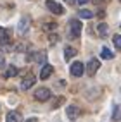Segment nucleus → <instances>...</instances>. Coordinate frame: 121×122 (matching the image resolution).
<instances>
[{
  "mask_svg": "<svg viewBox=\"0 0 121 122\" xmlns=\"http://www.w3.org/2000/svg\"><path fill=\"white\" fill-rule=\"evenodd\" d=\"M69 26H71V38H78L80 33H81V26H83V24L80 22L78 19H71Z\"/></svg>",
  "mask_w": 121,
  "mask_h": 122,
  "instance_id": "nucleus-1",
  "label": "nucleus"
},
{
  "mask_svg": "<svg viewBox=\"0 0 121 122\" xmlns=\"http://www.w3.org/2000/svg\"><path fill=\"white\" fill-rule=\"evenodd\" d=\"M48 98H50V89H48V88H38L36 91H35V100L47 102Z\"/></svg>",
  "mask_w": 121,
  "mask_h": 122,
  "instance_id": "nucleus-2",
  "label": "nucleus"
},
{
  "mask_svg": "<svg viewBox=\"0 0 121 122\" xmlns=\"http://www.w3.org/2000/svg\"><path fill=\"white\" fill-rule=\"evenodd\" d=\"M45 5H47V9L50 10V12H54V14H57V15H61V14L64 12V9H62V5H59L57 2H54V0H47V2H45Z\"/></svg>",
  "mask_w": 121,
  "mask_h": 122,
  "instance_id": "nucleus-3",
  "label": "nucleus"
},
{
  "mask_svg": "<svg viewBox=\"0 0 121 122\" xmlns=\"http://www.w3.org/2000/svg\"><path fill=\"white\" fill-rule=\"evenodd\" d=\"M100 67V62L97 60V59H90V62L86 64V72H88V76H93L97 71H99Z\"/></svg>",
  "mask_w": 121,
  "mask_h": 122,
  "instance_id": "nucleus-4",
  "label": "nucleus"
},
{
  "mask_svg": "<svg viewBox=\"0 0 121 122\" xmlns=\"http://www.w3.org/2000/svg\"><path fill=\"white\" fill-rule=\"evenodd\" d=\"M83 72H85V66H83L81 62H75V64L71 66V74L75 76V77H80Z\"/></svg>",
  "mask_w": 121,
  "mask_h": 122,
  "instance_id": "nucleus-5",
  "label": "nucleus"
},
{
  "mask_svg": "<svg viewBox=\"0 0 121 122\" xmlns=\"http://www.w3.org/2000/svg\"><path fill=\"white\" fill-rule=\"evenodd\" d=\"M66 115H68L69 120H76L78 115H80V108L75 107V105H69V107L66 108Z\"/></svg>",
  "mask_w": 121,
  "mask_h": 122,
  "instance_id": "nucleus-6",
  "label": "nucleus"
},
{
  "mask_svg": "<svg viewBox=\"0 0 121 122\" xmlns=\"http://www.w3.org/2000/svg\"><path fill=\"white\" fill-rule=\"evenodd\" d=\"M9 41H11V31L0 28V45L4 46L5 43H9Z\"/></svg>",
  "mask_w": 121,
  "mask_h": 122,
  "instance_id": "nucleus-7",
  "label": "nucleus"
},
{
  "mask_svg": "<svg viewBox=\"0 0 121 122\" xmlns=\"http://www.w3.org/2000/svg\"><path fill=\"white\" fill-rule=\"evenodd\" d=\"M33 84H35V76H33V74H28L26 77L23 79V83H21V88H23V89H29V88L33 86Z\"/></svg>",
  "mask_w": 121,
  "mask_h": 122,
  "instance_id": "nucleus-8",
  "label": "nucleus"
},
{
  "mask_svg": "<svg viewBox=\"0 0 121 122\" xmlns=\"http://www.w3.org/2000/svg\"><path fill=\"white\" fill-rule=\"evenodd\" d=\"M5 122H23V117H21V113L19 112H9L7 113V117H5Z\"/></svg>",
  "mask_w": 121,
  "mask_h": 122,
  "instance_id": "nucleus-9",
  "label": "nucleus"
},
{
  "mask_svg": "<svg viewBox=\"0 0 121 122\" xmlns=\"http://www.w3.org/2000/svg\"><path fill=\"white\" fill-rule=\"evenodd\" d=\"M52 66H48V64H45V66L42 67V72H40V79H47V77H50L52 74Z\"/></svg>",
  "mask_w": 121,
  "mask_h": 122,
  "instance_id": "nucleus-10",
  "label": "nucleus"
},
{
  "mask_svg": "<svg viewBox=\"0 0 121 122\" xmlns=\"http://www.w3.org/2000/svg\"><path fill=\"white\" fill-rule=\"evenodd\" d=\"M29 28V17H23L19 22V33H26Z\"/></svg>",
  "mask_w": 121,
  "mask_h": 122,
  "instance_id": "nucleus-11",
  "label": "nucleus"
},
{
  "mask_svg": "<svg viewBox=\"0 0 121 122\" xmlns=\"http://www.w3.org/2000/svg\"><path fill=\"white\" fill-rule=\"evenodd\" d=\"M75 55H76V48H73V46H66V48H64V59H66V60L73 59Z\"/></svg>",
  "mask_w": 121,
  "mask_h": 122,
  "instance_id": "nucleus-12",
  "label": "nucleus"
},
{
  "mask_svg": "<svg viewBox=\"0 0 121 122\" xmlns=\"http://www.w3.org/2000/svg\"><path fill=\"white\" fill-rule=\"evenodd\" d=\"M100 57H102V59H106V60H111V59H114V53H112L107 46H104L102 52H100Z\"/></svg>",
  "mask_w": 121,
  "mask_h": 122,
  "instance_id": "nucleus-13",
  "label": "nucleus"
},
{
  "mask_svg": "<svg viewBox=\"0 0 121 122\" xmlns=\"http://www.w3.org/2000/svg\"><path fill=\"white\" fill-rule=\"evenodd\" d=\"M97 29H99V35H100L102 38H106V36H107V33H109V28H107V24H106V22H100Z\"/></svg>",
  "mask_w": 121,
  "mask_h": 122,
  "instance_id": "nucleus-14",
  "label": "nucleus"
},
{
  "mask_svg": "<svg viewBox=\"0 0 121 122\" xmlns=\"http://www.w3.org/2000/svg\"><path fill=\"white\" fill-rule=\"evenodd\" d=\"M78 15H80L81 19H92V17H93V12H92V10L83 9V10H80V12H78Z\"/></svg>",
  "mask_w": 121,
  "mask_h": 122,
  "instance_id": "nucleus-15",
  "label": "nucleus"
},
{
  "mask_svg": "<svg viewBox=\"0 0 121 122\" xmlns=\"http://www.w3.org/2000/svg\"><path fill=\"white\" fill-rule=\"evenodd\" d=\"M16 74H17V69H16L14 66H11L9 69L5 71V77H12V76H16Z\"/></svg>",
  "mask_w": 121,
  "mask_h": 122,
  "instance_id": "nucleus-16",
  "label": "nucleus"
},
{
  "mask_svg": "<svg viewBox=\"0 0 121 122\" xmlns=\"http://www.w3.org/2000/svg\"><path fill=\"white\" fill-rule=\"evenodd\" d=\"M112 41H114V46H116V50H121V36H119V35H114Z\"/></svg>",
  "mask_w": 121,
  "mask_h": 122,
  "instance_id": "nucleus-17",
  "label": "nucleus"
},
{
  "mask_svg": "<svg viewBox=\"0 0 121 122\" xmlns=\"http://www.w3.org/2000/svg\"><path fill=\"white\" fill-rule=\"evenodd\" d=\"M45 59H47L45 52H40V55H35V60H36V62H40V64H45Z\"/></svg>",
  "mask_w": 121,
  "mask_h": 122,
  "instance_id": "nucleus-18",
  "label": "nucleus"
},
{
  "mask_svg": "<svg viewBox=\"0 0 121 122\" xmlns=\"http://www.w3.org/2000/svg\"><path fill=\"white\" fill-rule=\"evenodd\" d=\"M62 103H64V96H59V98L52 103V108H59V105H62Z\"/></svg>",
  "mask_w": 121,
  "mask_h": 122,
  "instance_id": "nucleus-19",
  "label": "nucleus"
},
{
  "mask_svg": "<svg viewBox=\"0 0 121 122\" xmlns=\"http://www.w3.org/2000/svg\"><path fill=\"white\" fill-rule=\"evenodd\" d=\"M55 26H57L55 22H47L45 24V29H55Z\"/></svg>",
  "mask_w": 121,
  "mask_h": 122,
  "instance_id": "nucleus-20",
  "label": "nucleus"
},
{
  "mask_svg": "<svg viewBox=\"0 0 121 122\" xmlns=\"http://www.w3.org/2000/svg\"><path fill=\"white\" fill-rule=\"evenodd\" d=\"M112 119H114V120L119 119V107H114V115H112Z\"/></svg>",
  "mask_w": 121,
  "mask_h": 122,
  "instance_id": "nucleus-21",
  "label": "nucleus"
},
{
  "mask_svg": "<svg viewBox=\"0 0 121 122\" xmlns=\"http://www.w3.org/2000/svg\"><path fill=\"white\" fill-rule=\"evenodd\" d=\"M57 35H50V36H48V41H50V43H55V41H57Z\"/></svg>",
  "mask_w": 121,
  "mask_h": 122,
  "instance_id": "nucleus-22",
  "label": "nucleus"
},
{
  "mask_svg": "<svg viewBox=\"0 0 121 122\" xmlns=\"http://www.w3.org/2000/svg\"><path fill=\"white\" fill-rule=\"evenodd\" d=\"M4 66H5V60H4V57L0 55V67H4Z\"/></svg>",
  "mask_w": 121,
  "mask_h": 122,
  "instance_id": "nucleus-23",
  "label": "nucleus"
},
{
  "mask_svg": "<svg viewBox=\"0 0 121 122\" xmlns=\"http://www.w3.org/2000/svg\"><path fill=\"white\" fill-rule=\"evenodd\" d=\"M76 2H78L80 5H83V4H86V2H88V0H76Z\"/></svg>",
  "mask_w": 121,
  "mask_h": 122,
  "instance_id": "nucleus-24",
  "label": "nucleus"
},
{
  "mask_svg": "<svg viewBox=\"0 0 121 122\" xmlns=\"http://www.w3.org/2000/svg\"><path fill=\"white\" fill-rule=\"evenodd\" d=\"M64 2H66V4H73L75 0H64Z\"/></svg>",
  "mask_w": 121,
  "mask_h": 122,
  "instance_id": "nucleus-25",
  "label": "nucleus"
},
{
  "mask_svg": "<svg viewBox=\"0 0 121 122\" xmlns=\"http://www.w3.org/2000/svg\"><path fill=\"white\" fill-rule=\"evenodd\" d=\"M28 122H36V120H35V119H29V120H28Z\"/></svg>",
  "mask_w": 121,
  "mask_h": 122,
  "instance_id": "nucleus-26",
  "label": "nucleus"
}]
</instances>
